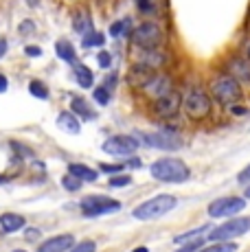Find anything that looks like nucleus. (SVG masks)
<instances>
[{"mask_svg":"<svg viewBox=\"0 0 250 252\" xmlns=\"http://www.w3.org/2000/svg\"><path fill=\"white\" fill-rule=\"evenodd\" d=\"M182 108H185L187 119L191 121H204L213 112V96L202 86H191L187 94L182 96Z\"/></svg>","mask_w":250,"mask_h":252,"instance_id":"nucleus-1","label":"nucleus"},{"mask_svg":"<svg viewBox=\"0 0 250 252\" xmlns=\"http://www.w3.org/2000/svg\"><path fill=\"white\" fill-rule=\"evenodd\" d=\"M150 173L154 180L158 182H169V184H180L187 182L191 176L187 162H182L180 158H160L150 167Z\"/></svg>","mask_w":250,"mask_h":252,"instance_id":"nucleus-2","label":"nucleus"},{"mask_svg":"<svg viewBox=\"0 0 250 252\" xmlns=\"http://www.w3.org/2000/svg\"><path fill=\"white\" fill-rule=\"evenodd\" d=\"M209 88H211V96H213L215 101H219L222 105L239 103L242 96H244L242 81H237L233 75H228V72L213 77V81H211Z\"/></svg>","mask_w":250,"mask_h":252,"instance_id":"nucleus-3","label":"nucleus"},{"mask_svg":"<svg viewBox=\"0 0 250 252\" xmlns=\"http://www.w3.org/2000/svg\"><path fill=\"white\" fill-rule=\"evenodd\" d=\"M176 206H178L176 197L169 195V193H162V195H156V197H152V200L138 204L132 211V215L141 221H152V220H158V217L167 215V213H171Z\"/></svg>","mask_w":250,"mask_h":252,"instance_id":"nucleus-4","label":"nucleus"},{"mask_svg":"<svg viewBox=\"0 0 250 252\" xmlns=\"http://www.w3.org/2000/svg\"><path fill=\"white\" fill-rule=\"evenodd\" d=\"M132 42L138 48H160V44L165 42V33H162V27L158 22L147 20L134 29Z\"/></svg>","mask_w":250,"mask_h":252,"instance_id":"nucleus-5","label":"nucleus"},{"mask_svg":"<svg viewBox=\"0 0 250 252\" xmlns=\"http://www.w3.org/2000/svg\"><path fill=\"white\" fill-rule=\"evenodd\" d=\"M121 202L112 200L108 195H86L81 200V211L88 217H97V215H110V213H119L121 211Z\"/></svg>","mask_w":250,"mask_h":252,"instance_id":"nucleus-6","label":"nucleus"},{"mask_svg":"<svg viewBox=\"0 0 250 252\" xmlns=\"http://www.w3.org/2000/svg\"><path fill=\"white\" fill-rule=\"evenodd\" d=\"M250 230V217H235L228 220L226 224H219L218 228L209 230V239L206 241H228L235 237H242Z\"/></svg>","mask_w":250,"mask_h":252,"instance_id":"nucleus-7","label":"nucleus"},{"mask_svg":"<svg viewBox=\"0 0 250 252\" xmlns=\"http://www.w3.org/2000/svg\"><path fill=\"white\" fill-rule=\"evenodd\" d=\"M244 208H246V200H244V197L226 195V197H218V200L211 202L206 213H209V217L219 220V217H235L237 213H242Z\"/></svg>","mask_w":250,"mask_h":252,"instance_id":"nucleus-8","label":"nucleus"},{"mask_svg":"<svg viewBox=\"0 0 250 252\" xmlns=\"http://www.w3.org/2000/svg\"><path fill=\"white\" fill-rule=\"evenodd\" d=\"M180 108H182V94L178 90H171L152 101V112L160 116V119H174L180 112Z\"/></svg>","mask_w":250,"mask_h":252,"instance_id":"nucleus-9","label":"nucleus"},{"mask_svg":"<svg viewBox=\"0 0 250 252\" xmlns=\"http://www.w3.org/2000/svg\"><path fill=\"white\" fill-rule=\"evenodd\" d=\"M136 149H138V138L125 136V134H121V136H110L103 143V152L114 158H127V156H132Z\"/></svg>","mask_w":250,"mask_h":252,"instance_id":"nucleus-10","label":"nucleus"},{"mask_svg":"<svg viewBox=\"0 0 250 252\" xmlns=\"http://www.w3.org/2000/svg\"><path fill=\"white\" fill-rule=\"evenodd\" d=\"M141 136L147 147H156V149H162V152H178V149H182V140H180V136H176L174 132L141 134Z\"/></svg>","mask_w":250,"mask_h":252,"instance_id":"nucleus-11","label":"nucleus"},{"mask_svg":"<svg viewBox=\"0 0 250 252\" xmlns=\"http://www.w3.org/2000/svg\"><path fill=\"white\" fill-rule=\"evenodd\" d=\"M174 90V84H171V77L169 75H162V72H156V75L150 79V84L143 88V94H147L150 99H158V96L167 94V92Z\"/></svg>","mask_w":250,"mask_h":252,"instance_id":"nucleus-12","label":"nucleus"},{"mask_svg":"<svg viewBox=\"0 0 250 252\" xmlns=\"http://www.w3.org/2000/svg\"><path fill=\"white\" fill-rule=\"evenodd\" d=\"M156 75V70L150 68V66H143V64H134L127 72V84L134 86V88H145L150 84V79Z\"/></svg>","mask_w":250,"mask_h":252,"instance_id":"nucleus-13","label":"nucleus"},{"mask_svg":"<svg viewBox=\"0 0 250 252\" xmlns=\"http://www.w3.org/2000/svg\"><path fill=\"white\" fill-rule=\"evenodd\" d=\"M226 72L233 75L237 81L242 84H250V62L248 60H242V57H230L226 62Z\"/></svg>","mask_w":250,"mask_h":252,"instance_id":"nucleus-14","label":"nucleus"},{"mask_svg":"<svg viewBox=\"0 0 250 252\" xmlns=\"http://www.w3.org/2000/svg\"><path fill=\"white\" fill-rule=\"evenodd\" d=\"M165 62H167V55L160 51V48H141V55H136V64L150 66L154 70L165 66Z\"/></svg>","mask_w":250,"mask_h":252,"instance_id":"nucleus-15","label":"nucleus"},{"mask_svg":"<svg viewBox=\"0 0 250 252\" xmlns=\"http://www.w3.org/2000/svg\"><path fill=\"white\" fill-rule=\"evenodd\" d=\"M75 246V237L73 235H57V237H51L49 241L40 244L37 252H66Z\"/></svg>","mask_w":250,"mask_h":252,"instance_id":"nucleus-16","label":"nucleus"},{"mask_svg":"<svg viewBox=\"0 0 250 252\" xmlns=\"http://www.w3.org/2000/svg\"><path fill=\"white\" fill-rule=\"evenodd\" d=\"M57 127H60L62 132L77 136V134H79V129H81V125H79V121H77L75 112H62L60 116H57Z\"/></svg>","mask_w":250,"mask_h":252,"instance_id":"nucleus-17","label":"nucleus"},{"mask_svg":"<svg viewBox=\"0 0 250 252\" xmlns=\"http://www.w3.org/2000/svg\"><path fill=\"white\" fill-rule=\"evenodd\" d=\"M25 217L22 215H16V213H2L0 215V228L4 232H18L25 228Z\"/></svg>","mask_w":250,"mask_h":252,"instance_id":"nucleus-18","label":"nucleus"},{"mask_svg":"<svg viewBox=\"0 0 250 252\" xmlns=\"http://www.w3.org/2000/svg\"><path fill=\"white\" fill-rule=\"evenodd\" d=\"M73 29L79 35H88L93 31V20H90V13L86 9H77L73 13Z\"/></svg>","mask_w":250,"mask_h":252,"instance_id":"nucleus-19","label":"nucleus"},{"mask_svg":"<svg viewBox=\"0 0 250 252\" xmlns=\"http://www.w3.org/2000/svg\"><path fill=\"white\" fill-rule=\"evenodd\" d=\"M68 173H73V176H77L81 182H94V180L99 178V173L94 171V169H90L88 164H79V162L68 164Z\"/></svg>","mask_w":250,"mask_h":252,"instance_id":"nucleus-20","label":"nucleus"},{"mask_svg":"<svg viewBox=\"0 0 250 252\" xmlns=\"http://www.w3.org/2000/svg\"><path fill=\"white\" fill-rule=\"evenodd\" d=\"M73 70H75V79H77V84H79L81 88H93V84H94V75H93V70L86 68L84 64H79V62H75V64H73Z\"/></svg>","mask_w":250,"mask_h":252,"instance_id":"nucleus-21","label":"nucleus"},{"mask_svg":"<svg viewBox=\"0 0 250 252\" xmlns=\"http://www.w3.org/2000/svg\"><path fill=\"white\" fill-rule=\"evenodd\" d=\"M70 108H73V112L77 116H81V119H86V121H93L94 116H97V112H94V110L90 108V103H86L84 99H73Z\"/></svg>","mask_w":250,"mask_h":252,"instance_id":"nucleus-22","label":"nucleus"},{"mask_svg":"<svg viewBox=\"0 0 250 252\" xmlns=\"http://www.w3.org/2000/svg\"><path fill=\"white\" fill-rule=\"evenodd\" d=\"M57 57L60 60H64V62H70V64H75L77 62V53H75V48H73V44L70 42H66V40H60L57 42Z\"/></svg>","mask_w":250,"mask_h":252,"instance_id":"nucleus-23","label":"nucleus"},{"mask_svg":"<svg viewBox=\"0 0 250 252\" xmlns=\"http://www.w3.org/2000/svg\"><path fill=\"white\" fill-rule=\"evenodd\" d=\"M206 230H209V226H200V228H193V230H189V232L176 235V237H174V244L182 246V244H189V241H195V239H200V237L204 235Z\"/></svg>","mask_w":250,"mask_h":252,"instance_id":"nucleus-24","label":"nucleus"},{"mask_svg":"<svg viewBox=\"0 0 250 252\" xmlns=\"http://www.w3.org/2000/svg\"><path fill=\"white\" fill-rule=\"evenodd\" d=\"M136 7L143 16H158L160 13V0H136Z\"/></svg>","mask_w":250,"mask_h":252,"instance_id":"nucleus-25","label":"nucleus"},{"mask_svg":"<svg viewBox=\"0 0 250 252\" xmlns=\"http://www.w3.org/2000/svg\"><path fill=\"white\" fill-rule=\"evenodd\" d=\"M239 246L233 244V241H215V244L206 246V248H200L198 252H237Z\"/></svg>","mask_w":250,"mask_h":252,"instance_id":"nucleus-26","label":"nucleus"},{"mask_svg":"<svg viewBox=\"0 0 250 252\" xmlns=\"http://www.w3.org/2000/svg\"><path fill=\"white\" fill-rule=\"evenodd\" d=\"M29 92H31L33 96H37V99H49V88H46L44 84H42V81H31V84H29Z\"/></svg>","mask_w":250,"mask_h":252,"instance_id":"nucleus-27","label":"nucleus"},{"mask_svg":"<svg viewBox=\"0 0 250 252\" xmlns=\"http://www.w3.org/2000/svg\"><path fill=\"white\" fill-rule=\"evenodd\" d=\"M129 27H132V20H129V18H125V20H121V22H114L112 27H110V35H112V37H121V35L127 33Z\"/></svg>","mask_w":250,"mask_h":252,"instance_id":"nucleus-28","label":"nucleus"},{"mask_svg":"<svg viewBox=\"0 0 250 252\" xmlns=\"http://www.w3.org/2000/svg\"><path fill=\"white\" fill-rule=\"evenodd\" d=\"M62 187L66 189V191H79L81 189V180L73 173H66L64 178H62Z\"/></svg>","mask_w":250,"mask_h":252,"instance_id":"nucleus-29","label":"nucleus"},{"mask_svg":"<svg viewBox=\"0 0 250 252\" xmlns=\"http://www.w3.org/2000/svg\"><path fill=\"white\" fill-rule=\"evenodd\" d=\"M103 42L105 37L99 31H90L88 35H84V46H103Z\"/></svg>","mask_w":250,"mask_h":252,"instance_id":"nucleus-30","label":"nucleus"},{"mask_svg":"<svg viewBox=\"0 0 250 252\" xmlns=\"http://www.w3.org/2000/svg\"><path fill=\"white\" fill-rule=\"evenodd\" d=\"M94 101H97L99 105H108L110 103V88H105V86H101V88H97L93 92Z\"/></svg>","mask_w":250,"mask_h":252,"instance_id":"nucleus-31","label":"nucleus"},{"mask_svg":"<svg viewBox=\"0 0 250 252\" xmlns=\"http://www.w3.org/2000/svg\"><path fill=\"white\" fill-rule=\"evenodd\" d=\"M123 169H125V164H108V162H101L99 164V171L110 173V176H119Z\"/></svg>","mask_w":250,"mask_h":252,"instance_id":"nucleus-32","label":"nucleus"},{"mask_svg":"<svg viewBox=\"0 0 250 252\" xmlns=\"http://www.w3.org/2000/svg\"><path fill=\"white\" fill-rule=\"evenodd\" d=\"M68 252H97V244L94 241H81V244H75Z\"/></svg>","mask_w":250,"mask_h":252,"instance_id":"nucleus-33","label":"nucleus"},{"mask_svg":"<svg viewBox=\"0 0 250 252\" xmlns=\"http://www.w3.org/2000/svg\"><path fill=\"white\" fill-rule=\"evenodd\" d=\"M127 184H132V178H129V176H121V173H119V176H114L112 180H110V187H112V189H121V187H127Z\"/></svg>","mask_w":250,"mask_h":252,"instance_id":"nucleus-34","label":"nucleus"},{"mask_svg":"<svg viewBox=\"0 0 250 252\" xmlns=\"http://www.w3.org/2000/svg\"><path fill=\"white\" fill-rule=\"evenodd\" d=\"M202 244H204V239H195V241H189V244H182L180 246V250L178 252H198L200 248H202Z\"/></svg>","mask_w":250,"mask_h":252,"instance_id":"nucleus-35","label":"nucleus"},{"mask_svg":"<svg viewBox=\"0 0 250 252\" xmlns=\"http://www.w3.org/2000/svg\"><path fill=\"white\" fill-rule=\"evenodd\" d=\"M97 62H99L101 68H110V64H112V57H110L108 51H101L99 55H97Z\"/></svg>","mask_w":250,"mask_h":252,"instance_id":"nucleus-36","label":"nucleus"},{"mask_svg":"<svg viewBox=\"0 0 250 252\" xmlns=\"http://www.w3.org/2000/svg\"><path fill=\"white\" fill-rule=\"evenodd\" d=\"M237 182H239V184H250V164L237 176Z\"/></svg>","mask_w":250,"mask_h":252,"instance_id":"nucleus-37","label":"nucleus"},{"mask_svg":"<svg viewBox=\"0 0 250 252\" xmlns=\"http://www.w3.org/2000/svg\"><path fill=\"white\" fill-rule=\"evenodd\" d=\"M31 31H35V24H33L31 20H25L20 24V33H22V35H27V33H31Z\"/></svg>","mask_w":250,"mask_h":252,"instance_id":"nucleus-38","label":"nucleus"},{"mask_svg":"<svg viewBox=\"0 0 250 252\" xmlns=\"http://www.w3.org/2000/svg\"><path fill=\"white\" fill-rule=\"evenodd\" d=\"M25 53H27L29 57H40V55H42V48H40V46H27Z\"/></svg>","mask_w":250,"mask_h":252,"instance_id":"nucleus-39","label":"nucleus"},{"mask_svg":"<svg viewBox=\"0 0 250 252\" xmlns=\"http://www.w3.org/2000/svg\"><path fill=\"white\" fill-rule=\"evenodd\" d=\"M27 239H29V241L40 239V230H37V228H29V230H27Z\"/></svg>","mask_w":250,"mask_h":252,"instance_id":"nucleus-40","label":"nucleus"},{"mask_svg":"<svg viewBox=\"0 0 250 252\" xmlns=\"http://www.w3.org/2000/svg\"><path fill=\"white\" fill-rule=\"evenodd\" d=\"M7 40H4V37H0V60H2L4 57V53H7Z\"/></svg>","mask_w":250,"mask_h":252,"instance_id":"nucleus-41","label":"nucleus"},{"mask_svg":"<svg viewBox=\"0 0 250 252\" xmlns=\"http://www.w3.org/2000/svg\"><path fill=\"white\" fill-rule=\"evenodd\" d=\"M7 84H9V81H7V77H4V75H0V94H2V92L7 90Z\"/></svg>","mask_w":250,"mask_h":252,"instance_id":"nucleus-42","label":"nucleus"},{"mask_svg":"<svg viewBox=\"0 0 250 252\" xmlns=\"http://www.w3.org/2000/svg\"><path fill=\"white\" fill-rule=\"evenodd\" d=\"M230 112H233V114H246V108H233Z\"/></svg>","mask_w":250,"mask_h":252,"instance_id":"nucleus-43","label":"nucleus"},{"mask_svg":"<svg viewBox=\"0 0 250 252\" xmlns=\"http://www.w3.org/2000/svg\"><path fill=\"white\" fill-rule=\"evenodd\" d=\"M129 167H141V160H136V158H132V160H129Z\"/></svg>","mask_w":250,"mask_h":252,"instance_id":"nucleus-44","label":"nucleus"},{"mask_svg":"<svg viewBox=\"0 0 250 252\" xmlns=\"http://www.w3.org/2000/svg\"><path fill=\"white\" fill-rule=\"evenodd\" d=\"M132 252H150V250H147V248H145V246H141V248H134Z\"/></svg>","mask_w":250,"mask_h":252,"instance_id":"nucleus-45","label":"nucleus"},{"mask_svg":"<svg viewBox=\"0 0 250 252\" xmlns=\"http://www.w3.org/2000/svg\"><path fill=\"white\" fill-rule=\"evenodd\" d=\"M246 60L250 62V42H248V44H246Z\"/></svg>","mask_w":250,"mask_h":252,"instance_id":"nucleus-46","label":"nucleus"},{"mask_svg":"<svg viewBox=\"0 0 250 252\" xmlns=\"http://www.w3.org/2000/svg\"><path fill=\"white\" fill-rule=\"evenodd\" d=\"M246 197H250V184H248V189H246Z\"/></svg>","mask_w":250,"mask_h":252,"instance_id":"nucleus-47","label":"nucleus"},{"mask_svg":"<svg viewBox=\"0 0 250 252\" xmlns=\"http://www.w3.org/2000/svg\"><path fill=\"white\" fill-rule=\"evenodd\" d=\"M16 252H25V250H16Z\"/></svg>","mask_w":250,"mask_h":252,"instance_id":"nucleus-48","label":"nucleus"}]
</instances>
